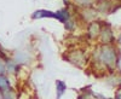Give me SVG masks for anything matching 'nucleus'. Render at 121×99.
Wrapping results in <instances>:
<instances>
[{
  "label": "nucleus",
  "mask_w": 121,
  "mask_h": 99,
  "mask_svg": "<svg viewBox=\"0 0 121 99\" xmlns=\"http://www.w3.org/2000/svg\"><path fill=\"white\" fill-rule=\"evenodd\" d=\"M0 58H3V59H5V61H7V56L5 54V52H4V50L1 48V47H0Z\"/></svg>",
  "instance_id": "nucleus-11"
},
{
  "label": "nucleus",
  "mask_w": 121,
  "mask_h": 99,
  "mask_svg": "<svg viewBox=\"0 0 121 99\" xmlns=\"http://www.w3.org/2000/svg\"><path fill=\"white\" fill-rule=\"evenodd\" d=\"M11 90V85H10V80L4 75V74H0V92H5Z\"/></svg>",
  "instance_id": "nucleus-4"
},
{
  "label": "nucleus",
  "mask_w": 121,
  "mask_h": 99,
  "mask_svg": "<svg viewBox=\"0 0 121 99\" xmlns=\"http://www.w3.org/2000/svg\"><path fill=\"white\" fill-rule=\"evenodd\" d=\"M15 59H16V63H24L27 59H28V56L27 54H24V53H22V52H19V53H17L16 54V57H15Z\"/></svg>",
  "instance_id": "nucleus-9"
},
{
  "label": "nucleus",
  "mask_w": 121,
  "mask_h": 99,
  "mask_svg": "<svg viewBox=\"0 0 121 99\" xmlns=\"http://www.w3.org/2000/svg\"><path fill=\"white\" fill-rule=\"evenodd\" d=\"M56 86H57V99H60V97H62L64 94V92L67 91V85L63 81L57 80L56 81Z\"/></svg>",
  "instance_id": "nucleus-6"
},
{
  "label": "nucleus",
  "mask_w": 121,
  "mask_h": 99,
  "mask_svg": "<svg viewBox=\"0 0 121 99\" xmlns=\"http://www.w3.org/2000/svg\"><path fill=\"white\" fill-rule=\"evenodd\" d=\"M1 94H3V99H16V93L12 91V88L9 91L3 92Z\"/></svg>",
  "instance_id": "nucleus-8"
},
{
  "label": "nucleus",
  "mask_w": 121,
  "mask_h": 99,
  "mask_svg": "<svg viewBox=\"0 0 121 99\" xmlns=\"http://www.w3.org/2000/svg\"><path fill=\"white\" fill-rule=\"evenodd\" d=\"M119 42L121 44V36H120V39H119Z\"/></svg>",
  "instance_id": "nucleus-15"
},
{
  "label": "nucleus",
  "mask_w": 121,
  "mask_h": 99,
  "mask_svg": "<svg viewBox=\"0 0 121 99\" xmlns=\"http://www.w3.org/2000/svg\"><path fill=\"white\" fill-rule=\"evenodd\" d=\"M40 18H56V13L48 10H36L32 15V19H40Z\"/></svg>",
  "instance_id": "nucleus-2"
},
{
  "label": "nucleus",
  "mask_w": 121,
  "mask_h": 99,
  "mask_svg": "<svg viewBox=\"0 0 121 99\" xmlns=\"http://www.w3.org/2000/svg\"><path fill=\"white\" fill-rule=\"evenodd\" d=\"M93 1L95 0H74V3L76 5H80V6H90Z\"/></svg>",
  "instance_id": "nucleus-10"
},
{
  "label": "nucleus",
  "mask_w": 121,
  "mask_h": 99,
  "mask_svg": "<svg viewBox=\"0 0 121 99\" xmlns=\"http://www.w3.org/2000/svg\"><path fill=\"white\" fill-rule=\"evenodd\" d=\"M99 32H100L99 24L96 23V22L91 23V25H90V28H88V35H90L91 37H97V35L99 34Z\"/></svg>",
  "instance_id": "nucleus-5"
},
{
  "label": "nucleus",
  "mask_w": 121,
  "mask_h": 99,
  "mask_svg": "<svg viewBox=\"0 0 121 99\" xmlns=\"http://www.w3.org/2000/svg\"><path fill=\"white\" fill-rule=\"evenodd\" d=\"M99 59H100V61H102L104 64H107V65L114 64L115 61H116V53H115V51H114V48L104 47L102 51H100Z\"/></svg>",
  "instance_id": "nucleus-1"
},
{
  "label": "nucleus",
  "mask_w": 121,
  "mask_h": 99,
  "mask_svg": "<svg viewBox=\"0 0 121 99\" xmlns=\"http://www.w3.org/2000/svg\"><path fill=\"white\" fill-rule=\"evenodd\" d=\"M100 37H102V40L104 42H109L113 40V33L110 29H103V30H100Z\"/></svg>",
  "instance_id": "nucleus-7"
},
{
  "label": "nucleus",
  "mask_w": 121,
  "mask_h": 99,
  "mask_svg": "<svg viewBox=\"0 0 121 99\" xmlns=\"http://www.w3.org/2000/svg\"><path fill=\"white\" fill-rule=\"evenodd\" d=\"M115 99H121V94H117V95H116V98H115Z\"/></svg>",
  "instance_id": "nucleus-13"
},
{
  "label": "nucleus",
  "mask_w": 121,
  "mask_h": 99,
  "mask_svg": "<svg viewBox=\"0 0 121 99\" xmlns=\"http://www.w3.org/2000/svg\"><path fill=\"white\" fill-rule=\"evenodd\" d=\"M55 13H56V19H58L59 22H62V23H64V24L70 19L69 11H68V10H65V8H63V10H58V11L55 12Z\"/></svg>",
  "instance_id": "nucleus-3"
},
{
  "label": "nucleus",
  "mask_w": 121,
  "mask_h": 99,
  "mask_svg": "<svg viewBox=\"0 0 121 99\" xmlns=\"http://www.w3.org/2000/svg\"><path fill=\"white\" fill-rule=\"evenodd\" d=\"M64 3H65V5H69V0H64Z\"/></svg>",
  "instance_id": "nucleus-14"
},
{
  "label": "nucleus",
  "mask_w": 121,
  "mask_h": 99,
  "mask_svg": "<svg viewBox=\"0 0 121 99\" xmlns=\"http://www.w3.org/2000/svg\"><path fill=\"white\" fill-rule=\"evenodd\" d=\"M6 71V68H5V64L0 61V74H4Z\"/></svg>",
  "instance_id": "nucleus-12"
}]
</instances>
